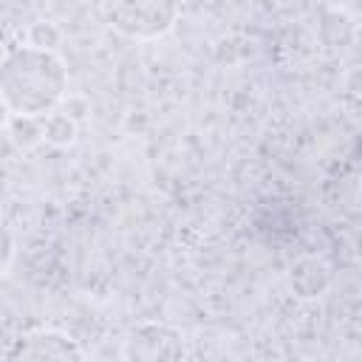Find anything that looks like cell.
<instances>
[{"mask_svg": "<svg viewBox=\"0 0 362 362\" xmlns=\"http://www.w3.org/2000/svg\"><path fill=\"white\" fill-rule=\"evenodd\" d=\"M14 257H17V240L8 221L0 215V277L8 274V269L14 266Z\"/></svg>", "mask_w": 362, "mask_h": 362, "instance_id": "7", "label": "cell"}, {"mask_svg": "<svg viewBox=\"0 0 362 362\" xmlns=\"http://www.w3.org/2000/svg\"><path fill=\"white\" fill-rule=\"evenodd\" d=\"M334 286V269L322 255H300L288 266V288L300 300H317Z\"/></svg>", "mask_w": 362, "mask_h": 362, "instance_id": "5", "label": "cell"}, {"mask_svg": "<svg viewBox=\"0 0 362 362\" xmlns=\"http://www.w3.org/2000/svg\"><path fill=\"white\" fill-rule=\"evenodd\" d=\"M8 119H11V113H8V107H6V102L0 99V133L6 130V124H8Z\"/></svg>", "mask_w": 362, "mask_h": 362, "instance_id": "8", "label": "cell"}, {"mask_svg": "<svg viewBox=\"0 0 362 362\" xmlns=\"http://www.w3.org/2000/svg\"><path fill=\"white\" fill-rule=\"evenodd\" d=\"M68 93V65L57 48L23 42L0 57V99L14 119L40 122Z\"/></svg>", "mask_w": 362, "mask_h": 362, "instance_id": "1", "label": "cell"}, {"mask_svg": "<svg viewBox=\"0 0 362 362\" xmlns=\"http://www.w3.org/2000/svg\"><path fill=\"white\" fill-rule=\"evenodd\" d=\"M99 8L116 34L136 42L167 37L181 17V0H99Z\"/></svg>", "mask_w": 362, "mask_h": 362, "instance_id": "2", "label": "cell"}, {"mask_svg": "<svg viewBox=\"0 0 362 362\" xmlns=\"http://www.w3.org/2000/svg\"><path fill=\"white\" fill-rule=\"evenodd\" d=\"M6 356L11 359H85V351L68 331L37 328L14 339Z\"/></svg>", "mask_w": 362, "mask_h": 362, "instance_id": "4", "label": "cell"}, {"mask_svg": "<svg viewBox=\"0 0 362 362\" xmlns=\"http://www.w3.org/2000/svg\"><path fill=\"white\" fill-rule=\"evenodd\" d=\"M40 122H42V139H45L48 144H54V147H68V144L76 141V122H74L68 113L54 110V113H48V116L40 119Z\"/></svg>", "mask_w": 362, "mask_h": 362, "instance_id": "6", "label": "cell"}, {"mask_svg": "<svg viewBox=\"0 0 362 362\" xmlns=\"http://www.w3.org/2000/svg\"><path fill=\"white\" fill-rule=\"evenodd\" d=\"M124 356L130 359H181L187 345L178 328L167 322H141L124 339Z\"/></svg>", "mask_w": 362, "mask_h": 362, "instance_id": "3", "label": "cell"}]
</instances>
